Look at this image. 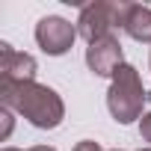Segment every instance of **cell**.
<instances>
[{"label": "cell", "mask_w": 151, "mask_h": 151, "mask_svg": "<svg viewBox=\"0 0 151 151\" xmlns=\"http://www.w3.org/2000/svg\"><path fill=\"white\" fill-rule=\"evenodd\" d=\"M0 104L15 110L18 116H24L39 130H53L65 119L62 98L50 86L36 83V80H21V83L0 80Z\"/></svg>", "instance_id": "obj_1"}, {"label": "cell", "mask_w": 151, "mask_h": 151, "mask_svg": "<svg viewBox=\"0 0 151 151\" xmlns=\"http://www.w3.org/2000/svg\"><path fill=\"white\" fill-rule=\"evenodd\" d=\"M145 89H142V80H139V71L133 65H122L116 71V77L107 89V110L110 116L119 122V124H130L136 119H142V107H145Z\"/></svg>", "instance_id": "obj_2"}, {"label": "cell", "mask_w": 151, "mask_h": 151, "mask_svg": "<svg viewBox=\"0 0 151 151\" xmlns=\"http://www.w3.org/2000/svg\"><path fill=\"white\" fill-rule=\"evenodd\" d=\"M124 15H127V0H119V3H104V0H95V3H86L80 9L77 18V36H83L89 45L113 36V30H124Z\"/></svg>", "instance_id": "obj_3"}, {"label": "cell", "mask_w": 151, "mask_h": 151, "mask_svg": "<svg viewBox=\"0 0 151 151\" xmlns=\"http://www.w3.org/2000/svg\"><path fill=\"white\" fill-rule=\"evenodd\" d=\"M74 39H77V24H71L59 15H45L36 24V42L47 56H62L71 50Z\"/></svg>", "instance_id": "obj_4"}, {"label": "cell", "mask_w": 151, "mask_h": 151, "mask_svg": "<svg viewBox=\"0 0 151 151\" xmlns=\"http://www.w3.org/2000/svg\"><path fill=\"white\" fill-rule=\"evenodd\" d=\"M86 65L95 77H116V71L124 65V53L116 36H104L86 47Z\"/></svg>", "instance_id": "obj_5"}, {"label": "cell", "mask_w": 151, "mask_h": 151, "mask_svg": "<svg viewBox=\"0 0 151 151\" xmlns=\"http://www.w3.org/2000/svg\"><path fill=\"white\" fill-rule=\"evenodd\" d=\"M36 59L24 50H15L12 45H0V80H12V83H21V80H36Z\"/></svg>", "instance_id": "obj_6"}, {"label": "cell", "mask_w": 151, "mask_h": 151, "mask_svg": "<svg viewBox=\"0 0 151 151\" xmlns=\"http://www.w3.org/2000/svg\"><path fill=\"white\" fill-rule=\"evenodd\" d=\"M124 33H127L130 39H136V42H148V45H151V6L127 3Z\"/></svg>", "instance_id": "obj_7"}, {"label": "cell", "mask_w": 151, "mask_h": 151, "mask_svg": "<svg viewBox=\"0 0 151 151\" xmlns=\"http://www.w3.org/2000/svg\"><path fill=\"white\" fill-rule=\"evenodd\" d=\"M0 119H3V130H0V139H9V133H12V110H9V107H3V110H0Z\"/></svg>", "instance_id": "obj_8"}, {"label": "cell", "mask_w": 151, "mask_h": 151, "mask_svg": "<svg viewBox=\"0 0 151 151\" xmlns=\"http://www.w3.org/2000/svg\"><path fill=\"white\" fill-rule=\"evenodd\" d=\"M139 136H142L145 142H151V113H145V116L139 119Z\"/></svg>", "instance_id": "obj_9"}, {"label": "cell", "mask_w": 151, "mask_h": 151, "mask_svg": "<svg viewBox=\"0 0 151 151\" xmlns=\"http://www.w3.org/2000/svg\"><path fill=\"white\" fill-rule=\"evenodd\" d=\"M71 151H104L98 142H92V139H83V142H77V145H74Z\"/></svg>", "instance_id": "obj_10"}, {"label": "cell", "mask_w": 151, "mask_h": 151, "mask_svg": "<svg viewBox=\"0 0 151 151\" xmlns=\"http://www.w3.org/2000/svg\"><path fill=\"white\" fill-rule=\"evenodd\" d=\"M27 151H56L53 145H33V148H27Z\"/></svg>", "instance_id": "obj_11"}, {"label": "cell", "mask_w": 151, "mask_h": 151, "mask_svg": "<svg viewBox=\"0 0 151 151\" xmlns=\"http://www.w3.org/2000/svg\"><path fill=\"white\" fill-rule=\"evenodd\" d=\"M3 151H21V148H3Z\"/></svg>", "instance_id": "obj_12"}, {"label": "cell", "mask_w": 151, "mask_h": 151, "mask_svg": "<svg viewBox=\"0 0 151 151\" xmlns=\"http://www.w3.org/2000/svg\"><path fill=\"white\" fill-rule=\"evenodd\" d=\"M139 151H151V148H139Z\"/></svg>", "instance_id": "obj_13"}, {"label": "cell", "mask_w": 151, "mask_h": 151, "mask_svg": "<svg viewBox=\"0 0 151 151\" xmlns=\"http://www.w3.org/2000/svg\"><path fill=\"white\" fill-rule=\"evenodd\" d=\"M148 65H151V56H148Z\"/></svg>", "instance_id": "obj_14"}, {"label": "cell", "mask_w": 151, "mask_h": 151, "mask_svg": "<svg viewBox=\"0 0 151 151\" xmlns=\"http://www.w3.org/2000/svg\"><path fill=\"white\" fill-rule=\"evenodd\" d=\"M116 151H119V148H116Z\"/></svg>", "instance_id": "obj_15"}]
</instances>
